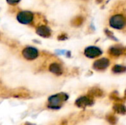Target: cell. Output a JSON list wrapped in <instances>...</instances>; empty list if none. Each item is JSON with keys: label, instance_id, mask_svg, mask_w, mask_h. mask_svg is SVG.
<instances>
[{"label": "cell", "instance_id": "6da1fadb", "mask_svg": "<svg viewBox=\"0 0 126 125\" xmlns=\"http://www.w3.org/2000/svg\"><path fill=\"white\" fill-rule=\"evenodd\" d=\"M69 96L65 93H60L53 96H51L48 99L49 105L48 107L51 109L58 110L61 108L63 102H65L68 99Z\"/></svg>", "mask_w": 126, "mask_h": 125}, {"label": "cell", "instance_id": "7a4b0ae2", "mask_svg": "<svg viewBox=\"0 0 126 125\" xmlns=\"http://www.w3.org/2000/svg\"><path fill=\"white\" fill-rule=\"evenodd\" d=\"M110 26L114 29H123L126 25V17L123 15H115L110 18Z\"/></svg>", "mask_w": 126, "mask_h": 125}, {"label": "cell", "instance_id": "3957f363", "mask_svg": "<svg viewBox=\"0 0 126 125\" xmlns=\"http://www.w3.org/2000/svg\"><path fill=\"white\" fill-rule=\"evenodd\" d=\"M94 104L93 97L88 96H83L77 99L75 101V105L80 108H86L88 106H92Z\"/></svg>", "mask_w": 126, "mask_h": 125}, {"label": "cell", "instance_id": "277c9868", "mask_svg": "<svg viewBox=\"0 0 126 125\" xmlns=\"http://www.w3.org/2000/svg\"><path fill=\"white\" fill-rule=\"evenodd\" d=\"M32 18L33 14L29 11H22L17 15V20L23 24H28L31 23Z\"/></svg>", "mask_w": 126, "mask_h": 125}, {"label": "cell", "instance_id": "5b68a950", "mask_svg": "<svg viewBox=\"0 0 126 125\" xmlns=\"http://www.w3.org/2000/svg\"><path fill=\"white\" fill-rule=\"evenodd\" d=\"M22 55L24 57V58H26L27 60H32L35 59L38 57V50L35 48L28 46V47H26L22 51Z\"/></svg>", "mask_w": 126, "mask_h": 125}, {"label": "cell", "instance_id": "8992f818", "mask_svg": "<svg viewBox=\"0 0 126 125\" xmlns=\"http://www.w3.org/2000/svg\"><path fill=\"white\" fill-rule=\"evenodd\" d=\"M84 54L89 58H95L102 55V50L97 46H89L84 50Z\"/></svg>", "mask_w": 126, "mask_h": 125}, {"label": "cell", "instance_id": "52a82bcc", "mask_svg": "<svg viewBox=\"0 0 126 125\" xmlns=\"http://www.w3.org/2000/svg\"><path fill=\"white\" fill-rule=\"evenodd\" d=\"M109 65V60L107 58H100L94 61L93 67L96 70L102 71L106 69Z\"/></svg>", "mask_w": 126, "mask_h": 125}, {"label": "cell", "instance_id": "ba28073f", "mask_svg": "<svg viewBox=\"0 0 126 125\" xmlns=\"http://www.w3.org/2000/svg\"><path fill=\"white\" fill-rule=\"evenodd\" d=\"M36 32L38 35L44 38H48L51 35L50 29L47 27V26H44V25L38 27L36 29Z\"/></svg>", "mask_w": 126, "mask_h": 125}, {"label": "cell", "instance_id": "9c48e42d", "mask_svg": "<svg viewBox=\"0 0 126 125\" xmlns=\"http://www.w3.org/2000/svg\"><path fill=\"white\" fill-rule=\"evenodd\" d=\"M109 54L112 56H119V55L123 54L124 48L120 45H116V46L111 47L109 49Z\"/></svg>", "mask_w": 126, "mask_h": 125}, {"label": "cell", "instance_id": "30bf717a", "mask_svg": "<svg viewBox=\"0 0 126 125\" xmlns=\"http://www.w3.org/2000/svg\"><path fill=\"white\" fill-rule=\"evenodd\" d=\"M104 94L103 90L97 87H93L89 90V95L92 97H101Z\"/></svg>", "mask_w": 126, "mask_h": 125}, {"label": "cell", "instance_id": "8fae6325", "mask_svg": "<svg viewBox=\"0 0 126 125\" xmlns=\"http://www.w3.org/2000/svg\"><path fill=\"white\" fill-rule=\"evenodd\" d=\"M113 110L118 114L125 115L126 114V107L120 102H117L113 106Z\"/></svg>", "mask_w": 126, "mask_h": 125}, {"label": "cell", "instance_id": "7c38bea8", "mask_svg": "<svg viewBox=\"0 0 126 125\" xmlns=\"http://www.w3.org/2000/svg\"><path fill=\"white\" fill-rule=\"evenodd\" d=\"M49 71L55 74H57V75H61L62 73H63V69L61 66L60 64L58 63H52L50 66H49Z\"/></svg>", "mask_w": 126, "mask_h": 125}, {"label": "cell", "instance_id": "4fadbf2b", "mask_svg": "<svg viewBox=\"0 0 126 125\" xmlns=\"http://www.w3.org/2000/svg\"><path fill=\"white\" fill-rule=\"evenodd\" d=\"M106 119L109 124H111V125H116L117 122V118L112 113L107 114L106 116Z\"/></svg>", "mask_w": 126, "mask_h": 125}, {"label": "cell", "instance_id": "5bb4252c", "mask_svg": "<svg viewBox=\"0 0 126 125\" xmlns=\"http://www.w3.org/2000/svg\"><path fill=\"white\" fill-rule=\"evenodd\" d=\"M112 71L114 73H123L126 71V66L122 65H115L112 68Z\"/></svg>", "mask_w": 126, "mask_h": 125}, {"label": "cell", "instance_id": "9a60e30c", "mask_svg": "<svg viewBox=\"0 0 126 125\" xmlns=\"http://www.w3.org/2000/svg\"><path fill=\"white\" fill-rule=\"evenodd\" d=\"M83 23V18L82 16H77L72 21V25L75 27L80 26Z\"/></svg>", "mask_w": 126, "mask_h": 125}, {"label": "cell", "instance_id": "2e32d148", "mask_svg": "<svg viewBox=\"0 0 126 125\" xmlns=\"http://www.w3.org/2000/svg\"><path fill=\"white\" fill-rule=\"evenodd\" d=\"M110 98H111V99H112L114 101H116L117 102H120V103L123 102V99L121 98H120V97L118 96V94H117V91L112 92L110 94Z\"/></svg>", "mask_w": 126, "mask_h": 125}, {"label": "cell", "instance_id": "e0dca14e", "mask_svg": "<svg viewBox=\"0 0 126 125\" xmlns=\"http://www.w3.org/2000/svg\"><path fill=\"white\" fill-rule=\"evenodd\" d=\"M20 0H7V1L10 4H17L18 2H19Z\"/></svg>", "mask_w": 126, "mask_h": 125}, {"label": "cell", "instance_id": "ac0fdd59", "mask_svg": "<svg viewBox=\"0 0 126 125\" xmlns=\"http://www.w3.org/2000/svg\"><path fill=\"white\" fill-rule=\"evenodd\" d=\"M61 125H67V122H66V121H63V122H61Z\"/></svg>", "mask_w": 126, "mask_h": 125}, {"label": "cell", "instance_id": "d6986e66", "mask_svg": "<svg viewBox=\"0 0 126 125\" xmlns=\"http://www.w3.org/2000/svg\"><path fill=\"white\" fill-rule=\"evenodd\" d=\"M123 53H125L126 55V49H124V52H123Z\"/></svg>", "mask_w": 126, "mask_h": 125}, {"label": "cell", "instance_id": "ffe728a7", "mask_svg": "<svg viewBox=\"0 0 126 125\" xmlns=\"http://www.w3.org/2000/svg\"><path fill=\"white\" fill-rule=\"evenodd\" d=\"M125 99H126V90L125 91Z\"/></svg>", "mask_w": 126, "mask_h": 125}]
</instances>
